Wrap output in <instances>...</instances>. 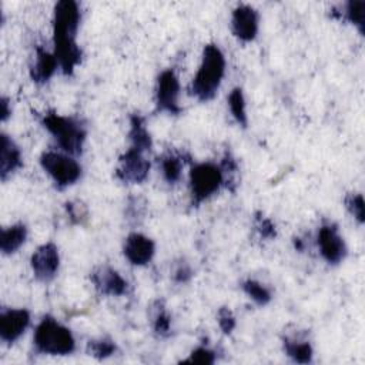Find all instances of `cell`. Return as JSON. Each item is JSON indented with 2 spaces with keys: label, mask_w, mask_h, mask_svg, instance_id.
Wrapping results in <instances>:
<instances>
[{
  "label": "cell",
  "mask_w": 365,
  "mask_h": 365,
  "mask_svg": "<svg viewBox=\"0 0 365 365\" xmlns=\"http://www.w3.org/2000/svg\"><path fill=\"white\" fill-rule=\"evenodd\" d=\"M80 19L81 14L76 1L61 0L56 3L53 13V53L64 76H71L83 57V51L76 41Z\"/></svg>",
  "instance_id": "1"
},
{
  "label": "cell",
  "mask_w": 365,
  "mask_h": 365,
  "mask_svg": "<svg viewBox=\"0 0 365 365\" xmlns=\"http://www.w3.org/2000/svg\"><path fill=\"white\" fill-rule=\"evenodd\" d=\"M225 74V56L214 44H205L202 48L200 67L190 84V94L198 101H210L215 97Z\"/></svg>",
  "instance_id": "2"
},
{
  "label": "cell",
  "mask_w": 365,
  "mask_h": 365,
  "mask_svg": "<svg viewBox=\"0 0 365 365\" xmlns=\"http://www.w3.org/2000/svg\"><path fill=\"white\" fill-rule=\"evenodd\" d=\"M34 349L43 355L64 356L76 349V339L71 331L50 315L43 317L33 335Z\"/></svg>",
  "instance_id": "3"
},
{
  "label": "cell",
  "mask_w": 365,
  "mask_h": 365,
  "mask_svg": "<svg viewBox=\"0 0 365 365\" xmlns=\"http://www.w3.org/2000/svg\"><path fill=\"white\" fill-rule=\"evenodd\" d=\"M41 123L64 153L77 155L83 151L87 131L78 118L61 115L56 111H47L43 114Z\"/></svg>",
  "instance_id": "4"
},
{
  "label": "cell",
  "mask_w": 365,
  "mask_h": 365,
  "mask_svg": "<svg viewBox=\"0 0 365 365\" xmlns=\"http://www.w3.org/2000/svg\"><path fill=\"white\" fill-rule=\"evenodd\" d=\"M224 184V175L220 164L210 161L198 163L191 167L190 171V192L191 204L200 205L210 197H212Z\"/></svg>",
  "instance_id": "5"
},
{
  "label": "cell",
  "mask_w": 365,
  "mask_h": 365,
  "mask_svg": "<svg viewBox=\"0 0 365 365\" xmlns=\"http://www.w3.org/2000/svg\"><path fill=\"white\" fill-rule=\"evenodd\" d=\"M40 165L57 188L70 187L81 177V165L67 153L54 150L44 151L40 155Z\"/></svg>",
  "instance_id": "6"
},
{
  "label": "cell",
  "mask_w": 365,
  "mask_h": 365,
  "mask_svg": "<svg viewBox=\"0 0 365 365\" xmlns=\"http://www.w3.org/2000/svg\"><path fill=\"white\" fill-rule=\"evenodd\" d=\"M150 167L145 153L128 147V150L118 157L115 177L124 184H141L148 177Z\"/></svg>",
  "instance_id": "7"
},
{
  "label": "cell",
  "mask_w": 365,
  "mask_h": 365,
  "mask_svg": "<svg viewBox=\"0 0 365 365\" xmlns=\"http://www.w3.org/2000/svg\"><path fill=\"white\" fill-rule=\"evenodd\" d=\"M180 97V80L174 70L167 68L161 71L157 78L155 87V106L158 111L168 113L171 115H178L182 107L178 103Z\"/></svg>",
  "instance_id": "8"
},
{
  "label": "cell",
  "mask_w": 365,
  "mask_h": 365,
  "mask_svg": "<svg viewBox=\"0 0 365 365\" xmlns=\"http://www.w3.org/2000/svg\"><path fill=\"white\" fill-rule=\"evenodd\" d=\"M317 245L321 257L331 265L341 264L348 254L345 240L339 234L338 227L332 222H325L319 227L317 234Z\"/></svg>",
  "instance_id": "9"
},
{
  "label": "cell",
  "mask_w": 365,
  "mask_h": 365,
  "mask_svg": "<svg viewBox=\"0 0 365 365\" xmlns=\"http://www.w3.org/2000/svg\"><path fill=\"white\" fill-rule=\"evenodd\" d=\"M30 267L36 279L41 282L51 281L60 268V254L57 245L48 241L37 247L31 254Z\"/></svg>",
  "instance_id": "10"
},
{
  "label": "cell",
  "mask_w": 365,
  "mask_h": 365,
  "mask_svg": "<svg viewBox=\"0 0 365 365\" xmlns=\"http://www.w3.org/2000/svg\"><path fill=\"white\" fill-rule=\"evenodd\" d=\"M90 279L98 294L106 297H121L127 294L128 282L110 265H98L93 269Z\"/></svg>",
  "instance_id": "11"
},
{
  "label": "cell",
  "mask_w": 365,
  "mask_h": 365,
  "mask_svg": "<svg viewBox=\"0 0 365 365\" xmlns=\"http://www.w3.org/2000/svg\"><path fill=\"white\" fill-rule=\"evenodd\" d=\"M258 26L259 17L254 7L248 4H240L232 10L231 31L238 40L244 43L252 41L258 34Z\"/></svg>",
  "instance_id": "12"
},
{
  "label": "cell",
  "mask_w": 365,
  "mask_h": 365,
  "mask_svg": "<svg viewBox=\"0 0 365 365\" xmlns=\"http://www.w3.org/2000/svg\"><path fill=\"white\" fill-rule=\"evenodd\" d=\"M30 325V312L24 308H9L0 314V339L6 344L16 342Z\"/></svg>",
  "instance_id": "13"
},
{
  "label": "cell",
  "mask_w": 365,
  "mask_h": 365,
  "mask_svg": "<svg viewBox=\"0 0 365 365\" xmlns=\"http://www.w3.org/2000/svg\"><path fill=\"white\" fill-rule=\"evenodd\" d=\"M123 254L131 265L143 267L153 259L155 254V244L150 237L141 232H131L124 240Z\"/></svg>",
  "instance_id": "14"
},
{
  "label": "cell",
  "mask_w": 365,
  "mask_h": 365,
  "mask_svg": "<svg viewBox=\"0 0 365 365\" xmlns=\"http://www.w3.org/2000/svg\"><path fill=\"white\" fill-rule=\"evenodd\" d=\"M23 165L21 151L16 141L1 133L0 137V178L6 181L13 173H16Z\"/></svg>",
  "instance_id": "15"
},
{
  "label": "cell",
  "mask_w": 365,
  "mask_h": 365,
  "mask_svg": "<svg viewBox=\"0 0 365 365\" xmlns=\"http://www.w3.org/2000/svg\"><path fill=\"white\" fill-rule=\"evenodd\" d=\"M58 67V61L54 53H50L41 47H37L36 57L30 66V78L36 84L47 83Z\"/></svg>",
  "instance_id": "16"
},
{
  "label": "cell",
  "mask_w": 365,
  "mask_h": 365,
  "mask_svg": "<svg viewBox=\"0 0 365 365\" xmlns=\"http://www.w3.org/2000/svg\"><path fill=\"white\" fill-rule=\"evenodd\" d=\"M128 140H130V147L143 151V153H150L153 148V138L151 134L147 128L144 117L140 114H133L130 115V130H128Z\"/></svg>",
  "instance_id": "17"
},
{
  "label": "cell",
  "mask_w": 365,
  "mask_h": 365,
  "mask_svg": "<svg viewBox=\"0 0 365 365\" xmlns=\"http://www.w3.org/2000/svg\"><path fill=\"white\" fill-rule=\"evenodd\" d=\"M27 240V227L23 222L13 224L1 230L0 250L3 255L14 254Z\"/></svg>",
  "instance_id": "18"
},
{
  "label": "cell",
  "mask_w": 365,
  "mask_h": 365,
  "mask_svg": "<svg viewBox=\"0 0 365 365\" xmlns=\"http://www.w3.org/2000/svg\"><path fill=\"white\" fill-rule=\"evenodd\" d=\"M331 14L336 19L346 20L354 24L359 34L364 36L365 33V1L364 0H351L342 4L341 11H331Z\"/></svg>",
  "instance_id": "19"
},
{
  "label": "cell",
  "mask_w": 365,
  "mask_h": 365,
  "mask_svg": "<svg viewBox=\"0 0 365 365\" xmlns=\"http://www.w3.org/2000/svg\"><path fill=\"white\" fill-rule=\"evenodd\" d=\"M285 354L298 364H309L312 361V346L309 341L298 336H285L282 339Z\"/></svg>",
  "instance_id": "20"
},
{
  "label": "cell",
  "mask_w": 365,
  "mask_h": 365,
  "mask_svg": "<svg viewBox=\"0 0 365 365\" xmlns=\"http://www.w3.org/2000/svg\"><path fill=\"white\" fill-rule=\"evenodd\" d=\"M158 163H160L163 178L168 184H175L177 181H180L182 174V167H184V157L175 153H167L158 160Z\"/></svg>",
  "instance_id": "21"
},
{
  "label": "cell",
  "mask_w": 365,
  "mask_h": 365,
  "mask_svg": "<svg viewBox=\"0 0 365 365\" xmlns=\"http://www.w3.org/2000/svg\"><path fill=\"white\" fill-rule=\"evenodd\" d=\"M228 107L230 111L234 117V120L241 125L247 127L248 125V115H247V104H245V97L242 93L241 87H234L230 94H228Z\"/></svg>",
  "instance_id": "22"
},
{
  "label": "cell",
  "mask_w": 365,
  "mask_h": 365,
  "mask_svg": "<svg viewBox=\"0 0 365 365\" xmlns=\"http://www.w3.org/2000/svg\"><path fill=\"white\" fill-rule=\"evenodd\" d=\"M153 329L158 336H168L171 334V317L165 309L163 301H155L151 312Z\"/></svg>",
  "instance_id": "23"
},
{
  "label": "cell",
  "mask_w": 365,
  "mask_h": 365,
  "mask_svg": "<svg viewBox=\"0 0 365 365\" xmlns=\"http://www.w3.org/2000/svg\"><path fill=\"white\" fill-rule=\"evenodd\" d=\"M241 288L247 294V297L250 299H252L259 307H265L272 299L271 291L264 284H261V282H258L255 279L248 278V279L242 281Z\"/></svg>",
  "instance_id": "24"
},
{
  "label": "cell",
  "mask_w": 365,
  "mask_h": 365,
  "mask_svg": "<svg viewBox=\"0 0 365 365\" xmlns=\"http://www.w3.org/2000/svg\"><path fill=\"white\" fill-rule=\"evenodd\" d=\"M117 351V345L111 338L101 336L97 339H90L87 344L88 355L94 356L96 359H107L114 355Z\"/></svg>",
  "instance_id": "25"
},
{
  "label": "cell",
  "mask_w": 365,
  "mask_h": 365,
  "mask_svg": "<svg viewBox=\"0 0 365 365\" xmlns=\"http://www.w3.org/2000/svg\"><path fill=\"white\" fill-rule=\"evenodd\" d=\"M254 228L258 235L264 240H274L277 237V227L271 218L265 217L262 212H255Z\"/></svg>",
  "instance_id": "26"
},
{
  "label": "cell",
  "mask_w": 365,
  "mask_h": 365,
  "mask_svg": "<svg viewBox=\"0 0 365 365\" xmlns=\"http://www.w3.org/2000/svg\"><path fill=\"white\" fill-rule=\"evenodd\" d=\"M64 208H66V214L71 224H76V225L84 224L86 220L88 218V210H87L86 204L78 200L66 202Z\"/></svg>",
  "instance_id": "27"
},
{
  "label": "cell",
  "mask_w": 365,
  "mask_h": 365,
  "mask_svg": "<svg viewBox=\"0 0 365 365\" xmlns=\"http://www.w3.org/2000/svg\"><path fill=\"white\" fill-rule=\"evenodd\" d=\"M220 168H221L222 175H224V184L231 188V184H235L234 181H235V177L238 174V164H237L235 158L232 157V154L230 151H227L224 154L222 161L220 163Z\"/></svg>",
  "instance_id": "28"
},
{
  "label": "cell",
  "mask_w": 365,
  "mask_h": 365,
  "mask_svg": "<svg viewBox=\"0 0 365 365\" xmlns=\"http://www.w3.org/2000/svg\"><path fill=\"white\" fill-rule=\"evenodd\" d=\"M345 202V208L348 210V212L359 222L364 224V198L362 194L359 192H351L345 197L344 200Z\"/></svg>",
  "instance_id": "29"
},
{
  "label": "cell",
  "mask_w": 365,
  "mask_h": 365,
  "mask_svg": "<svg viewBox=\"0 0 365 365\" xmlns=\"http://www.w3.org/2000/svg\"><path fill=\"white\" fill-rule=\"evenodd\" d=\"M217 359L215 351L210 349L208 346H197L195 349L191 351L188 358L184 359V362H191V364H214Z\"/></svg>",
  "instance_id": "30"
},
{
  "label": "cell",
  "mask_w": 365,
  "mask_h": 365,
  "mask_svg": "<svg viewBox=\"0 0 365 365\" xmlns=\"http://www.w3.org/2000/svg\"><path fill=\"white\" fill-rule=\"evenodd\" d=\"M145 205H147V202L143 197H135V195L130 197L127 201V210H125L127 218L133 220V221H138V220L144 218Z\"/></svg>",
  "instance_id": "31"
},
{
  "label": "cell",
  "mask_w": 365,
  "mask_h": 365,
  "mask_svg": "<svg viewBox=\"0 0 365 365\" xmlns=\"http://www.w3.org/2000/svg\"><path fill=\"white\" fill-rule=\"evenodd\" d=\"M217 321H218V327L221 328V331L227 335H230L235 325H237V321H235V317L232 314V311L228 308V307H221L217 312Z\"/></svg>",
  "instance_id": "32"
},
{
  "label": "cell",
  "mask_w": 365,
  "mask_h": 365,
  "mask_svg": "<svg viewBox=\"0 0 365 365\" xmlns=\"http://www.w3.org/2000/svg\"><path fill=\"white\" fill-rule=\"evenodd\" d=\"M191 277H192V269L187 262H178L173 271V278L178 284L188 282L191 279Z\"/></svg>",
  "instance_id": "33"
},
{
  "label": "cell",
  "mask_w": 365,
  "mask_h": 365,
  "mask_svg": "<svg viewBox=\"0 0 365 365\" xmlns=\"http://www.w3.org/2000/svg\"><path fill=\"white\" fill-rule=\"evenodd\" d=\"M9 100L6 98V97H1L0 98V107H1V114H0V117H1V121H6L9 117H10V114H11V108L9 107Z\"/></svg>",
  "instance_id": "34"
}]
</instances>
